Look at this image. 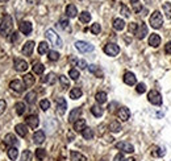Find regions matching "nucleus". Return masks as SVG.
Instances as JSON below:
<instances>
[{"mask_svg":"<svg viewBox=\"0 0 171 161\" xmlns=\"http://www.w3.org/2000/svg\"><path fill=\"white\" fill-rule=\"evenodd\" d=\"M146 35H148V27H146V24H141L136 32V37L138 40H142V38L146 37Z\"/></svg>","mask_w":171,"mask_h":161,"instance_id":"obj_17","label":"nucleus"},{"mask_svg":"<svg viewBox=\"0 0 171 161\" xmlns=\"http://www.w3.org/2000/svg\"><path fill=\"white\" fill-rule=\"evenodd\" d=\"M67 138H68V141H72V140H74V135H72V133H68Z\"/></svg>","mask_w":171,"mask_h":161,"instance_id":"obj_59","label":"nucleus"},{"mask_svg":"<svg viewBox=\"0 0 171 161\" xmlns=\"http://www.w3.org/2000/svg\"><path fill=\"white\" fill-rule=\"evenodd\" d=\"M149 45L153 46V48H158L161 45V37L158 35H155V33L150 35V37H149Z\"/></svg>","mask_w":171,"mask_h":161,"instance_id":"obj_21","label":"nucleus"},{"mask_svg":"<svg viewBox=\"0 0 171 161\" xmlns=\"http://www.w3.org/2000/svg\"><path fill=\"white\" fill-rule=\"evenodd\" d=\"M125 159H124V155L123 153H119V155H117L116 156V157H115V161H124Z\"/></svg>","mask_w":171,"mask_h":161,"instance_id":"obj_57","label":"nucleus"},{"mask_svg":"<svg viewBox=\"0 0 171 161\" xmlns=\"http://www.w3.org/2000/svg\"><path fill=\"white\" fill-rule=\"evenodd\" d=\"M163 24V16L159 11H154L150 16V25L154 29H159Z\"/></svg>","mask_w":171,"mask_h":161,"instance_id":"obj_3","label":"nucleus"},{"mask_svg":"<svg viewBox=\"0 0 171 161\" xmlns=\"http://www.w3.org/2000/svg\"><path fill=\"white\" fill-rule=\"evenodd\" d=\"M40 107H41V110L47 111L49 108H50V102H49L47 99H42V100L40 102Z\"/></svg>","mask_w":171,"mask_h":161,"instance_id":"obj_47","label":"nucleus"},{"mask_svg":"<svg viewBox=\"0 0 171 161\" xmlns=\"http://www.w3.org/2000/svg\"><path fill=\"white\" fill-rule=\"evenodd\" d=\"M74 129L76 132H83L86 129V120L84 119H78L74 123Z\"/></svg>","mask_w":171,"mask_h":161,"instance_id":"obj_24","label":"nucleus"},{"mask_svg":"<svg viewBox=\"0 0 171 161\" xmlns=\"http://www.w3.org/2000/svg\"><path fill=\"white\" fill-rule=\"evenodd\" d=\"M80 115H82V110L80 108H74L70 112V115H68V121H70V123H75V121L80 118Z\"/></svg>","mask_w":171,"mask_h":161,"instance_id":"obj_18","label":"nucleus"},{"mask_svg":"<svg viewBox=\"0 0 171 161\" xmlns=\"http://www.w3.org/2000/svg\"><path fill=\"white\" fill-rule=\"evenodd\" d=\"M121 15H123L124 17H129L130 16V11L125 6H123V7H121Z\"/></svg>","mask_w":171,"mask_h":161,"instance_id":"obj_52","label":"nucleus"},{"mask_svg":"<svg viewBox=\"0 0 171 161\" xmlns=\"http://www.w3.org/2000/svg\"><path fill=\"white\" fill-rule=\"evenodd\" d=\"M43 70H45V66H43L42 63L36 62L33 65V73H34V74H42Z\"/></svg>","mask_w":171,"mask_h":161,"instance_id":"obj_37","label":"nucleus"},{"mask_svg":"<svg viewBox=\"0 0 171 161\" xmlns=\"http://www.w3.org/2000/svg\"><path fill=\"white\" fill-rule=\"evenodd\" d=\"M33 49H34V42L33 41H28L25 42V45L22 46V54H25V56H31L32 53H33Z\"/></svg>","mask_w":171,"mask_h":161,"instance_id":"obj_19","label":"nucleus"},{"mask_svg":"<svg viewBox=\"0 0 171 161\" xmlns=\"http://www.w3.org/2000/svg\"><path fill=\"white\" fill-rule=\"evenodd\" d=\"M13 66H14V70H17V71H20V73L28 70V62L25 60H20V58L14 60Z\"/></svg>","mask_w":171,"mask_h":161,"instance_id":"obj_8","label":"nucleus"},{"mask_svg":"<svg viewBox=\"0 0 171 161\" xmlns=\"http://www.w3.org/2000/svg\"><path fill=\"white\" fill-rule=\"evenodd\" d=\"M9 87L13 90V91H16V92H22L24 91V83L21 81H18V79H14V81H12L11 83H9Z\"/></svg>","mask_w":171,"mask_h":161,"instance_id":"obj_15","label":"nucleus"},{"mask_svg":"<svg viewBox=\"0 0 171 161\" xmlns=\"http://www.w3.org/2000/svg\"><path fill=\"white\" fill-rule=\"evenodd\" d=\"M66 108H67V102L65 98H57V110L58 112L62 115L66 112Z\"/></svg>","mask_w":171,"mask_h":161,"instance_id":"obj_16","label":"nucleus"},{"mask_svg":"<svg viewBox=\"0 0 171 161\" xmlns=\"http://www.w3.org/2000/svg\"><path fill=\"white\" fill-rule=\"evenodd\" d=\"M75 48L80 53H88V52L94 50V45H91V44L86 42V41H76L75 42Z\"/></svg>","mask_w":171,"mask_h":161,"instance_id":"obj_6","label":"nucleus"},{"mask_svg":"<svg viewBox=\"0 0 171 161\" xmlns=\"http://www.w3.org/2000/svg\"><path fill=\"white\" fill-rule=\"evenodd\" d=\"M26 124L31 127V128H37L38 124H40V119H38L37 115H29L28 118L25 119Z\"/></svg>","mask_w":171,"mask_h":161,"instance_id":"obj_12","label":"nucleus"},{"mask_svg":"<svg viewBox=\"0 0 171 161\" xmlns=\"http://www.w3.org/2000/svg\"><path fill=\"white\" fill-rule=\"evenodd\" d=\"M162 9L165 12L166 19H171V3H163Z\"/></svg>","mask_w":171,"mask_h":161,"instance_id":"obj_38","label":"nucleus"},{"mask_svg":"<svg viewBox=\"0 0 171 161\" xmlns=\"http://www.w3.org/2000/svg\"><path fill=\"white\" fill-rule=\"evenodd\" d=\"M47 54H49L47 57H49V60H50V61H58V60H59V53L55 52V50H50Z\"/></svg>","mask_w":171,"mask_h":161,"instance_id":"obj_42","label":"nucleus"},{"mask_svg":"<svg viewBox=\"0 0 171 161\" xmlns=\"http://www.w3.org/2000/svg\"><path fill=\"white\" fill-rule=\"evenodd\" d=\"M59 27L62 29H65V31H71L70 23H68V20H66V19H62V20H59Z\"/></svg>","mask_w":171,"mask_h":161,"instance_id":"obj_44","label":"nucleus"},{"mask_svg":"<svg viewBox=\"0 0 171 161\" xmlns=\"http://www.w3.org/2000/svg\"><path fill=\"white\" fill-rule=\"evenodd\" d=\"M124 161H136V160H134L133 157H129V159H125Z\"/></svg>","mask_w":171,"mask_h":161,"instance_id":"obj_60","label":"nucleus"},{"mask_svg":"<svg viewBox=\"0 0 171 161\" xmlns=\"http://www.w3.org/2000/svg\"><path fill=\"white\" fill-rule=\"evenodd\" d=\"M18 29H20V32L24 33V35H31L32 33V23L29 21H21L20 24H18Z\"/></svg>","mask_w":171,"mask_h":161,"instance_id":"obj_9","label":"nucleus"},{"mask_svg":"<svg viewBox=\"0 0 171 161\" xmlns=\"http://www.w3.org/2000/svg\"><path fill=\"white\" fill-rule=\"evenodd\" d=\"M22 82H24V86H25V87H31V86H33V85H34V82H36V78L33 77V74H31V73H28V74L24 75Z\"/></svg>","mask_w":171,"mask_h":161,"instance_id":"obj_20","label":"nucleus"},{"mask_svg":"<svg viewBox=\"0 0 171 161\" xmlns=\"http://www.w3.org/2000/svg\"><path fill=\"white\" fill-rule=\"evenodd\" d=\"M113 28L116 29V31H123V29L125 28V21L123 20V19H115L113 20Z\"/></svg>","mask_w":171,"mask_h":161,"instance_id":"obj_31","label":"nucleus"},{"mask_svg":"<svg viewBox=\"0 0 171 161\" xmlns=\"http://www.w3.org/2000/svg\"><path fill=\"white\" fill-rule=\"evenodd\" d=\"M55 81H57V77H55L54 73H49L47 75H45V77L42 78L43 83H49V85H54Z\"/></svg>","mask_w":171,"mask_h":161,"instance_id":"obj_26","label":"nucleus"},{"mask_svg":"<svg viewBox=\"0 0 171 161\" xmlns=\"http://www.w3.org/2000/svg\"><path fill=\"white\" fill-rule=\"evenodd\" d=\"M26 2L31 3V4H38V3L41 2V0H26Z\"/></svg>","mask_w":171,"mask_h":161,"instance_id":"obj_58","label":"nucleus"},{"mask_svg":"<svg viewBox=\"0 0 171 161\" xmlns=\"http://www.w3.org/2000/svg\"><path fill=\"white\" fill-rule=\"evenodd\" d=\"M82 136L86 140H91L92 138H94V131H92L91 128H88V127H86V129L82 132Z\"/></svg>","mask_w":171,"mask_h":161,"instance_id":"obj_39","label":"nucleus"},{"mask_svg":"<svg viewBox=\"0 0 171 161\" xmlns=\"http://www.w3.org/2000/svg\"><path fill=\"white\" fill-rule=\"evenodd\" d=\"M165 53L166 54H171V41L165 45Z\"/></svg>","mask_w":171,"mask_h":161,"instance_id":"obj_56","label":"nucleus"},{"mask_svg":"<svg viewBox=\"0 0 171 161\" xmlns=\"http://www.w3.org/2000/svg\"><path fill=\"white\" fill-rule=\"evenodd\" d=\"M88 70H90V73H92L95 77H97V78H103V70L100 69L97 65H90L88 66Z\"/></svg>","mask_w":171,"mask_h":161,"instance_id":"obj_23","label":"nucleus"},{"mask_svg":"<svg viewBox=\"0 0 171 161\" xmlns=\"http://www.w3.org/2000/svg\"><path fill=\"white\" fill-rule=\"evenodd\" d=\"M59 82H61V85H62V89H67V87L70 86V81H68L67 77H65V75L59 77Z\"/></svg>","mask_w":171,"mask_h":161,"instance_id":"obj_46","label":"nucleus"},{"mask_svg":"<svg viewBox=\"0 0 171 161\" xmlns=\"http://www.w3.org/2000/svg\"><path fill=\"white\" fill-rule=\"evenodd\" d=\"M6 108H7V103H6V100H0V115L2 114H4V111H6Z\"/></svg>","mask_w":171,"mask_h":161,"instance_id":"obj_53","label":"nucleus"},{"mask_svg":"<svg viewBox=\"0 0 171 161\" xmlns=\"http://www.w3.org/2000/svg\"><path fill=\"white\" fill-rule=\"evenodd\" d=\"M91 33H94V35H99L100 31H101V27H100V24L99 23H95V24H92L91 25Z\"/></svg>","mask_w":171,"mask_h":161,"instance_id":"obj_43","label":"nucleus"},{"mask_svg":"<svg viewBox=\"0 0 171 161\" xmlns=\"http://www.w3.org/2000/svg\"><path fill=\"white\" fill-rule=\"evenodd\" d=\"M109 129H111V132L117 133V132L121 131V125H120L119 121H112V123L109 124Z\"/></svg>","mask_w":171,"mask_h":161,"instance_id":"obj_40","label":"nucleus"},{"mask_svg":"<svg viewBox=\"0 0 171 161\" xmlns=\"http://www.w3.org/2000/svg\"><path fill=\"white\" fill-rule=\"evenodd\" d=\"M76 65L79 66L80 69H86V67H87V62L84 60H78L76 61Z\"/></svg>","mask_w":171,"mask_h":161,"instance_id":"obj_55","label":"nucleus"},{"mask_svg":"<svg viewBox=\"0 0 171 161\" xmlns=\"http://www.w3.org/2000/svg\"><path fill=\"white\" fill-rule=\"evenodd\" d=\"M165 155H166V149L162 147H154L153 150H151V156L153 157H162Z\"/></svg>","mask_w":171,"mask_h":161,"instance_id":"obj_28","label":"nucleus"},{"mask_svg":"<svg viewBox=\"0 0 171 161\" xmlns=\"http://www.w3.org/2000/svg\"><path fill=\"white\" fill-rule=\"evenodd\" d=\"M25 100H26V103H29V104L36 103V100H37V94H36V91H29L28 94L25 95Z\"/></svg>","mask_w":171,"mask_h":161,"instance_id":"obj_29","label":"nucleus"},{"mask_svg":"<svg viewBox=\"0 0 171 161\" xmlns=\"http://www.w3.org/2000/svg\"><path fill=\"white\" fill-rule=\"evenodd\" d=\"M12 31V17L9 15H4L0 17V32L3 36H9Z\"/></svg>","mask_w":171,"mask_h":161,"instance_id":"obj_1","label":"nucleus"},{"mask_svg":"<svg viewBox=\"0 0 171 161\" xmlns=\"http://www.w3.org/2000/svg\"><path fill=\"white\" fill-rule=\"evenodd\" d=\"M33 141H34V144H37V145H41L43 141H45V132L43 131H36L33 135Z\"/></svg>","mask_w":171,"mask_h":161,"instance_id":"obj_13","label":"nucleus"},{"mask_svg":"<svg viewBox=\"0 0 171 161\" xmlns=\"http://www.w3.org/2000/svg\"><path fill=\"white\" fill-rule=\"evenodd\" d=\"M79 20H80V23H83V24L90 23V21H91V13H88L87 11L82 12V13L79 15Z\"/></svg>","mask_w":171,"mask_h":161,"instance_id":"obj_36","label":"nucleus"},{"mask_svg":"<svg viewBox=\"0 0 171 161\" xmlns=\"http://www.w3.org/2000/svg\"><path fill=\"white\" fill-rule=\"evenodd\" d=\"M70 157H71V161H87L86 156H83L82 153L76 152V150H71Z\"/></svg>","mask_w":171,"mask_h":161,"instance_id":"obj_27","label":"nucleus"},{"mask_svg":"<svg viewBox=\"0 0 171 161\" xmlns=\"http://www.w3.org/2000/svg\"><path fill=\"white\" fill-rule=\"evenodd\" d=\"M32 159V153H31V150H24L22 155H21V161H31Z\"/></svg>","mask_w":171,"mask_h":161,"instance_id":"obj_48","label":"nucleus"},{"mask_svg":"<svg viewBox=\"0 0 171 161\" xmlns=\"http://www.w3.org/2000/svg\"><path fill=\"white\" fill-rule=\"evenodd\" d=\"M95 99H96V102H97L99 104L105 103V102H107V92H104V91H99V92L96 94Z\"/></svg>","mask_w":171,"mask_h":161,"instance_id":"obj_32","label":"nucleus"},{"mask_svg":"<svg viewBox=\"0 0 171 161\" xmlns=\"http://www.w3.org/2000/svg\"><path fill=\"white\" fill-rule=\"evenodd\" d=\"M9 40H11V42L18 41V33H17V32H12V33H11V37H9Z\"/></svg>","mask_w":171,"mask_h":161,"instance_id":"obj_54","label":"nucleus"},{"mask_svg":"<svg viewBox=\"0 0 171 161\" xmlns=\"http://www.w3.org/2000/svg\"><path fill=\"white\" fill-rule=\"evenodd\" d=\"M14 110H16L17 115H22L24 112H25V110H26L25 103H22V102H17V103L14 104Z\"/></svg>","mask_w":171,"mask_h":161,"instance_id":"obj_35","label":"nucleus"},{"mask_svg":"<svg viewBox=\"0 0 171 161\" xmlns=\"http://www.w3.org/2000/svg\"><path fill=\"white\" fill-rule=\"evenodd\" d=\"M82 95H83V91L79 89V87H74V89L70 91V98L74 99V100L75 99H79Z\"/></svg>","mask_w":171,"mask_h":161,"instance_id":"obj_30","label":"nucleus"},{"mask_svg":"<svg viewBox=\"0 0 171 161\" xmlns=\"http://www.w3.org/2000/svg\"><path fill=\"white\" fill-rule=\"evenodd\" d=\"M45 36L49 41H50V44L53 46H55V48H62L63 46V42L61 40V37L57 35V33L53 31V29H47L46 33H45Z\"/></svg>","mask_w":171,"mask_h":161,"instance_id":"obj_2","label":"nucleus"},{"mask_svg":"<svg viewBox=\"0 0 171 161\" xmlns=\"http://www.w3.org/2000/svg\"><path fill=\"white\" fill-rule=\"evenodd\" d=\"M130 2H132V3H137V2H138V0H130Z\"/></svg>","mask_w":171,"mask_h":161,"instance_id":"obj_61","label":"nucleus"},{"mask_svg":"<svg viewBox=\"0 0 171 161\" xmlns=\"http://www.w3.org/2000/svg\"><path fill=\"white\" fill-rule=\"evenodd\" d=\"M17 156H18V150H17L16 147H11L8 149V157L11 160H16Z\"/></svg>","mask_w":171,"mask_h":161,"instance_id":"obj_41","label":"nucleus"},{"mask_svg":"<svg viewBox=\"0 0 171 161\" xmlns=\"http://www.w3.org/2000/svg\"><path fill=\"white\" fill-rule=\"evenodd\" d=\"M49 52H50L49 50V44L45 41L40 42V45H38V53H40V54H46Z\"/></svg>","mask_w":171,"mask_h":161,"instance_id":"obj_34","label":"nucleus"},{"mask_svg":"<svg viewBox=\"0 0 171 161\" xmlns=\"http://www.w3.org/2000/svg\"><path fill=\"white\" fill-rule=\"evenodd\" d=\"M138 24H137V23H130L129 24V32L130 33H134V35H136V32H137V29H138Z\"/></svg>","mask_w":171,"mask_h":161,"instance_id":"obj_50","label":"nucleus"},{"mask_svg":"<svg viewBox=\"0 0 171 161\" xmlns=\"http://www.w3.org/2000/svg\"><path fill=\"white\" fill-rule=\"evenodd\" d=\"M68 75H70V78H71V79L76 81L78 78H79V71H78L76 69H71L70 71H68Z\"/></svg>","mask_w":171,"mask_h":161,"instance_id":"obj_49","label":"nucleus"},{"mask_svg":"<svg viewBox=\"0 0 171 161\" xmlns=\"http://www.w3.org/2000/svg\"><path fill=\"white\" fill-rule=\"evenodd\" d=\"M14 131H16V133L18 136H21V138H25L26 133H28V128L25 124H16L14 127Z\"/></svg>","mask_w":171,"mask_h":161,"instance_id":"obj_22","label":"nucleus"},{"mask_svg":"<svg viewBox=\"0 0 171 161\" xmlns=\"http://www.w3.org/2000/svg\"><path fill=\"white\" fill-rule=\"evenodd\" d=\"M148 99L151 104L154 106H161L162 104V95L159 94L157 90H150L148 94Z\"/></svg>","mask_w":171,"mask_h":161,"instance_id":"obj_4","label":"nucleus"},{"mask_svg":"<svg viewBox=\"0 0 171 161\" xmlns=\"http://www.w3.org/2000/svg\"><path fill=\"white\" fill-rule=\"evenodd\" d=\"M116 148L123 150V152H125V153H133L134 152V147L130 143H128V141H120V143H117Z\"/></svg>","mask_w":171,"mask_h":161,"instance_id":"obj_7","label":"nucleus"},{"mask_svg":"<svg viewBox=\"0 0 171 161\" xmlns=\"http://www.w3.org/2000/svg\"><path fill=\"white\" fill-rule=\"evenodd\" d=\"M91 112L94 114V116H96V118H100V116L104 114V110H103L100 106H96L95 104V106L91 107Z\"/></svg>","mask_w":171,"mask_h":161,"instance_id":"obj_33","label":"nucleus"},{"mask_svg":"<svg viewBox=\"0 0 171 161\" xmlns=\"http://www.w3.org/2000/svg\"><path fill=\"white\" fill-rule=\"evenodd\" d=\"M0 2H7V0H0Z\"/></svg>","mask_w":171,"mask_h":161,"instance_id":"obj_62","label":"nucleus"},{"mask_svg":"<svg viewBox=\"0 0 171 161\" xmlns=\"http://www.w3.org/2000/svg\"><path fill=\"white\" fill-rule=\"evenodd\" d=\"M104 53L107 56L109 57H115L120 53V46L117 45V44H113V42H109L107 44V45L104 46Z\"/></svg>","mask_w":171,"mask_h":161,"instance_id":"obj_5","label":"nucleus"},{"mask_svg":"<svg viewBox=\"0 0 171 161\" xmlns=\"http://www.w3.org/2000/svg\"><path fill=\"white\" fill-rule=\"evenodd\" d=\"M4 144L11 145V147H16V145L18 144V140L13 133H8V135L4 136Z\"/></svg>","mask_w":171,"mask_h":161,"instance_id":"obj_11","label":"nucleus"},{"mask_svg":"<svg viewBox=\"0 0 171 161\" xmlns=\"http://www.w3.org/2000/svg\"><path fill=\"white\" fill-rule=\"evenodd\" d=\"M124 82L126 85H129V86H133V85L137 83V78H136V75L133 74V73L126 71L124 74Z\"/></svg>","mask_w":171,"mask_h":161,"instance_id":"obj_14","label":"nucleus"},{"mask_svg":"<svg viewBox=\"0 0 171 161\" xmlns=\"http://www.w3.org/2000/svg\"><path fill=\"white\" fill-rule=\"evenodd\" d=\"M66 15L68 17H76L78 9H76V7L74 6V4H68V6L66 7Z\"/></svg>","mask_w":171,"mask_h":161,"instance_id":"obj_25","label":"nucleus"},{"mask_svg":"<svg viewBox=\"0 0 171 161\" xmlns=\"http://www.w3.org/2000/svg\"><path fill=\"white\" fill-rule=\"evenodd\" d=\"M117 116H119L120 120L126 121V120L130 118V111H129V108H128V107H120L119 112H117Z\"/></svg>","mask_w":171,"mask_h":161,"instance_id":"obj_10","label":"nucleus"},{"mask_svg":"<svg viewBox=\"0 0 171 161\" xmlns=\"http://www.w3.org/2000/svg\"><path fill=\"white\" fill-rule=\"evenodd\" d=\"M137 92H138V94H144V92L146 91V85L145 83H138L137 85Z\"/></svg>","mask_w":171,"mask_h":161,"instance_id":"obj_51","label":"nucleus"},{"mask_svg":"<svg viewBox=\"0 0 171 161\" xmlns=\"http://www.w3.org/2000/svg\"><path fill=\"white\" fill-rule=\"evenodd\" d=\"M36 157H37L38 160H43V159L46 157V150L42 149V148H38V149L36 150Z\"/></svg>","mask_w":171,"mask_h":161,"instance_id":"obj_45","label":"nucleus"}]
</instances>
